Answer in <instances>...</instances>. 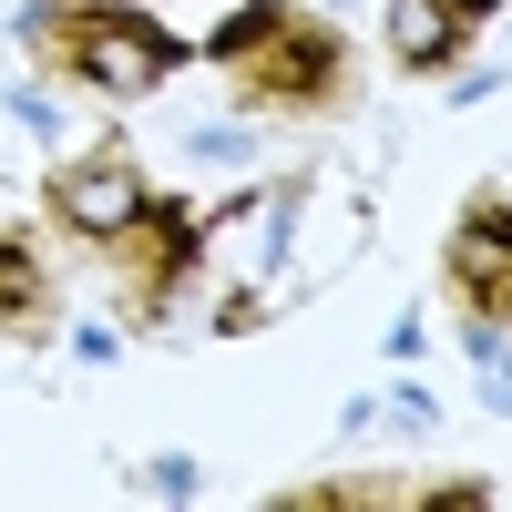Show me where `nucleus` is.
<instances>
[{
  "label": "nucleus",
  "instance_id": "obj_7",
  "mask_svg": "<svg viewBox=\"0 0 512 512\" xmlns=\"http://www.w3.org/2000/svg\"><path fill=\"white\" fill-rule=\"evenodd\" d=\"M52 318H62V287H52V267H41V246L21 236V226H0V338H52Z\"/></svg>",
  "mask_w": 512,
  "mask_h": 512
},
{
  "label": "nucleus",
  "instance_id": "obj_1",
  "mask_svg": "<svg viewBox=\"0 0 512 512\" xmlns=\"http://www.w3.org/2000/svg\"><path fill=\"white\" fill-rule=\"evenodd\" d=\"M205 62L226 72V93L267 123H338L359 103V52L349 31L308 0H236L205 31Z\"/></svg>",
  "mask_w": 512,
  "mask_h": 512
},
{
  "label": "nucleus",
  "instance_id": "obj_6",
  "mask_svg": "<svg viewBox=\"0 0 512 512\" xmlns=\"http://www.w3.org/2000/svg\"><path fill=\"white\" fill-rule=\"evenodd\" d=\"M482 31V0H390V62L410 82H441Z\"/></svg>",
  "mask_w": 512,
  "mask_h": 512
},
{
  "label": "nucleus",
  "instance_id": "obj_2",
  "mask_svg": "<svg viewBox=\"0 0 512 512\" xmlns=\"http://www.w3.org/2000/svg\"><path fill=\"white\" fill-rule=\"evenodd\" d=\"M21 52L41 62V82L93 93V103H144V93H164V82L195 62L154 11H134V0H31L21 11Z\"/></svg>",
  "mask_w": 512,
  "mask_h": 512
},
{
  "label": "nucleus",
  "instance_id": "obj_4",
  "mask_svg": "<svg viewBox=\"0 0 512 512\" xmlns=\"http://www.w3.org/2000/svg\"><path fill=\"white\" fill-rule=\"evenodd\" d=\"M144 195H154V175H144L123 144H82V154H62L52 175H41V216H52L72 246H103Z\"/></svg>",
  "mask_w": 512,
  "mask_h": 512
},
{
  "label": "nucleus",
  "instance_id": "obj_5",
  "mask_svg": "<svg viewBox=\"0 0 512 512\" xmlns=\"http://www.w3.org/2000/svg\"><path fill=\"white\" fill-rule=\"evenodd\" d=\"M441 287H451L482 328L512 318V195H461V216H451V236H441Z\"/></svg>",
  "mask_w": 512,
  "mask_h": 512
},
{
  "label": "nucleus",
  "instance_id": "obj_3",
  "mask_svg": "<svg viewBox=\"0 0 512 512\" xmlns=\"http://www.w3.org/2000/svg\"><path fill=\"white\" fill-rule=\"evenodd\" d=\"M93 256H103V277H113V297H123V318L154 328V318L185 297L195 256H205V205H195V195H144Z\"/></svg>",
  "mask_w": 512,
  "mask_h": 512
}]
</instances>
